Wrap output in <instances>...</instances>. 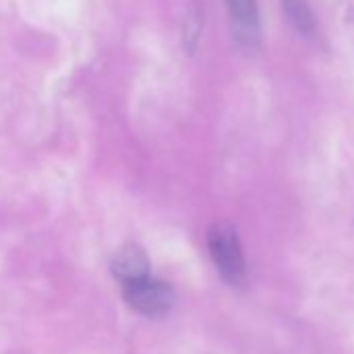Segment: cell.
Listing matches in <instances>:
<instances>
[{
    "label": "cell",
    "instance_id": "obj_4",
    "mask_svg": "<svg viewBox=\"0 0 354 354\" xmlns=\"http://www.w3.org/2000/svg\"><path fill=\"white\" fill-rule=\"evenodd\" d=\"M225 3L232 15V24L238 32V38L248 44L257 42L259 32H261L257 0H225Z\"/></svg>",
    "mask_w": 354,
    "mask_h": 354
},
{
    "label": "cell",
    "instance_id": "obj_1",
    "mask_svg": "<svg viewBox=\"0 0 354 354\" xmlns=\"http://www.w3.org/2000/svg\"><path fill=\"white\" fill-rule=\"evenodd\" d=\"M209 252L221 277L240 286L246 277V261L236 230L230 223H215L209 232Z\"/></svg>",
    "mask_w": 354,
    "mask_h": 354
},
{
    "label": "cell",
    "instance_id": "obj_2",
    "mask_svg": "<svg viewBox=\"0 0 354 354\" xmlns=\"http://www.w3.org/2000/svg\"><path fill=\"white\" fill-rule=\"evenodd\" d=\"M123 298L133 310L146 317H160L169 313L175 302V294L169 283L154 281L148 277L123 283Z\"/></svg>",
    "mask_w": 354,
    "mask_h": 354
},
{
    "label": "cell",
    "instance_id": "obj_6",
    "mask_svg": "<svg viewBox=\"0 0 354 354\" xmlns=\"http://www.w3.org/2000/svg\"><path fill=\"white\" fill-rule=\"evenodd\" d=\"M203 11L194 5L188 15H186V24H184V48L192 55L201 42V34H203Z\"/></svg>",
    "mask_w": 354,
    "mask_h": 354
},
{
    "label": "cell",
    "instance_id": "obj_5",
    "mask_svg": "<svg viewBox=\"0 0 354 354\" xmlns=\"http://www.w3.org/2000/svg\"><path fill=\"white\" fill-rule=\"evenodd\" d=\"M281 5H283L290 26L298 34L310 38L315 34V15H313L306 0H281Z\"/></svg>",
    "mask_w": 354,
    "mask_h": 354
},
{
    "label": "cell",
    "instance_id": "obj_3",
    "mask_svg": "<svg viewBox=\"0 0 354 354\" xmlns=\"http://www.w3.org/2000/svg\"><path fill=\"white\" fill-rule=\"evenodd\" d=\"M111 269L117 279H121L123 283H131L148 277V257L140 246L129 244L113 257Z\"/></svg>",
    "mask_w": 354,
    "mask_h": 354
}]
</instances>
